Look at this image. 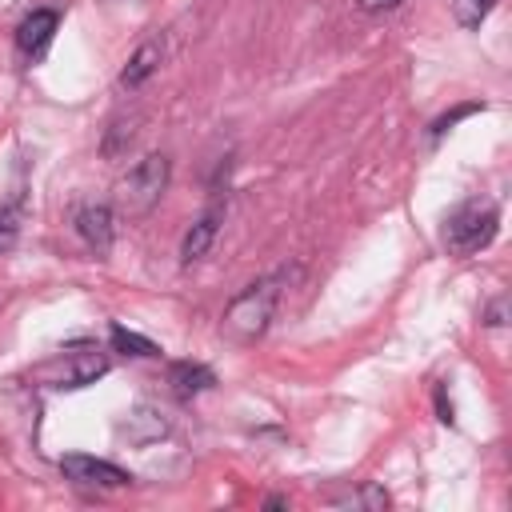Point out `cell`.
<instances>
[{
	"mask_svg": "<svg viewBox=\"0 0 512 512\" xmlns=\"http://www.w3.org/2000/svg\"><path fill=\"white\" fill-rule=\"evenodd\" d=\"M160 56H164V44H160V40H144V44L128 56V64L120 68V88H128V92L144 88V80L160 68Z\"/></svg>",
	"mask_w": 512,
	"mask_h": 512,
	"instance_id": "10",
	"label": "cell"
},
{
	"mask_svg": "<svg viewBox=\"0 0 512 512\" xmlns=\"http://www.w3.org/2000/svg\"><path fill=\"white\" fill-rule=\"evenodd\" d=\"M492 8H496V0H456L452 4V16H456L460 28H480Z\"/></svg>",
	"mask_w": 512,
	"mask_h": 512,
	"instance_id": "14",
	"label": "cell"
},
{
	"mask_svg": "<svg viewBox=\"0 0 512 512\" xmlns=\"http://www.w3.org/2000/svg\"><path fill=\"white\" fill-rule=\"evenodd\" d=\"M60 472H64L68 480H76V484H88V488H124V484H132V476H128L120 464L96 460V456H84V452L64 456V460H60Z\"/></svg>",
	"mask_w": 512,
	"mask_h": 512,
	"instance_id": "5",
	"label": "cell"
},
{
	"mask_svg": "<svg viewBox=\"0 0 512 512\" xmlns=\"http://www.w3.org/2000/svg\"><path fill=\"white\" fill-rule=\"evenodd\" d=\"M76 232L92 252H108L112 248V208L108 204H84L76 212Z\"/></svg>",
	"mask_w": 512,
	"mask_h": 512,
	"instance_id": "8",
	"label": "cell"
},
{
	"mask_svg": "<svg viewBox=\"0 0 512 512\" xmlns=\"http://www.w3.org/2000/svg\"><path fill=\"white\" fill-rule=\"evenodd\" d=\"M128 144H132V124L116 120V124L108 128V136H104V156H120Z\"/></svg>",
	"mask_w": 512,
	"mask_h": 512,
	"instance_id": "16",
	"label": "cell"
},
{
	"mask_svg": "<svg viewBox=\"0 0 512 512\" xmlns=\"http://www.w3.org/2000/svg\"><path fill=\"white\" fill-rule=\"evenodd\" d=\"M168 384L180 400H192L216 384V372L208 364H196V360H176V364H168Z\"/></svg>",
	"mask_w": 512,
	"mask_h": 512,
	"instance_id": "9",
	"label": "cell"
},
{
	"mask_svg": "<svg viewBox=\"0 0 512 512\" xmlns=\"http://www.w3.org/2000/svg\"><path fill=\"white\" fill-rule=\"evenodd\" d=\"M104 372H108V356L92 344H80V348H64V352L48 356L44 364H36L32 380L44 388H84V384L100 380Z\"/></svg>",
	"mask_w": 512,
	"mask_h": 512,
	"instance_id": "4",
	"label": "cell"
},
{
	"mask_svg": "<svg viewBox=\"0 0 512 512\" xmlns=\"http://www.w3.org/2000/svg\"><path fill=\"white\" fill-rule=\"evenodd\" d=\"M336 508H364V512H380V508H388V492L380 488V484H360L356 492H348V496H336L332 500Z\"/></svg>",
	"mask_w": 512,
	"mask_h": 512,
	"instance_id": "13",
	"label": "cell"
},
{
	"mask_svg": "<svg viewBox=\"0 0 512 512\" xmlns=\"http://www.w3.org/2000/svg\"><path fill=\"white\" fill-rule=\"evenodd\" d=\"M56 24H60V12H56V8H36V12H28V16L20 20V28H16V48H20L28 60L44 56V48H48L52 36H56Z\"/></svg>",
	"mask_w": 512,
	"mask_h": 512,
	"instance_id": "6",
	"label": "cell"
},
{
	"mask_svg": "<svg viewBox=\"0 0 512 512\" xmlns=\"http://www.w3.org/2000/svg\"><path fill=\"white\" fill-rule=\"evenodd\" d=\"M220 220H224V204H220V200L208 204V208L192 220V228H188L184 240H180V260H184V264H196V260L208 256V248H212V240H216V232H220Z\"/></svg>",
	"mask_w": 512,
	"mask_h": 512,
	"instance_id": "7",
	"label": "cell"
},
{
	"mask_svg": "<svg viewBox=\"0 0 512 512\" xmlns=\"http://www.w3.org/2000/svg\"><path fill=\"white\" fill-rule=\"evenodd\" d=\"M496 228H500V212L492 200H464L444 224V248L448 256H472L492 244Z\"/></svg>",
	"mask_w": 512,
	"mask_h": 512,
	"instance_id": "3",
	"label": "cell"
},
{
	"mask_svg": "<svg viewBox=\"0 0 512 512\" xmlns=\"http://www.w3.org/2000/svg\"><path fill=\"white\" fill-rule=\"evenodd\" d=\"M164 432H168V420H164L156 408H148V404L132 408V412H128V420H124V436H128L132 444H148V440H160Z\"/></svg>",
	"mask_w": 512,
	"mask_h": 512,
	"instance_id": "11",
	"label": "cell"
},
{
	"mask_svg": "<svg viewBox=\"0 0 512 512\" xmlns=\"http://www.w3.org/2000/svg\"><path fill=\"white\" fill-rule=\"evenodd\" d=\"M360 4V12H388V8H396L400 0H356Z\"/></svg>",
	"mask_w": 512,
	"mask_h": 512,
	"instance_id": "17",
	"label": "cell"
},
{
	"mask_svg": "<svg viewBox=\"0 0 512 512\" xmlns=\"http://www.w3.org/2000/svg\"><path fill=\"white\" fill-rule=\"evenodd\" d=\"M264 504H268V508H288V496H268Z\"/></svg>",
	"mask_w": 512,
	"mask_h": 512,
	"instance_id": "19",
	"label": "cell"
},
{
	"mask_svg": "<svg viewBox=\"0 0 512 512\" xmlns=\"http://www.w3.org/2000/svg\"><path fill=\"white\" fill-rule=\"evenodd\" d=\"M108 340H112V348H116V352H124V356H140V360L160 356V348H156L148 336H140V332L124 328V324H112V328H108Z\"/></svg>",
	"mask_w": 512,
	"mask_h": 512,
	"instance_id": "12",
	"label": "cell"
},
{
	"mask_svg": "<svg viewBox=\"0 0 512 512\" xmlns=\"http://www.w3.org/2000/svg\"><path fill=\"white\" fill-rule=\"evenodd\" d=\"M20 236V196L0 204V252H8Z\"/></svg>",
	"mask_w": 512,
	"mask_h": 512,
	"instance_id": "15",
	"label": "cell"
},
{
	"mask_svg": "<svg viewBox=\"0 0 512 512\" xmlns=\"http://www.w3.org/2000/svg\"><path fill=\"white\" fill-rule=\"evenodd\" d=\"M284 276H264L256 284H248L244 292H236L220 316V332L232 340V344H252L268 332L272 316H276V304H280V288Z\"/></svg>",
	"mask_w": 512,
	"mask_h": 512,
	"instance_id": "1",
	"label": "cell"
},
{
	"mask_svg": "<svg viewBox=\"0 0 512 512\" xmlns=\"http://www.w3.org/2000/svg\"><path fill=\"white\" fill-rule=\"evenodd\" d=\"M484 324H492V328H500V324H504V300H496V304L488 308V320H484Z\"/></svg>",
	"mask_w": 512,
	"mask_h": 512,
	"instance_id": "18",
	"label": "cell"
},
{
	"mask_svg": "<svg viewBox=\"0 0 512 512\" xmlns=\"http://www.w3.org/2000/svg\"><path fill=\"white\" fill-rule=\"evenodd\" d=\"M168 176H172V164H168L164 152H148L144 160H136L116 180V208H120V216H128V220L148 216L160 204V196L168 188Z\"/></svg>",
	"mask_w": 512,
	"mask_h": 512,
	"instance_id": "2",
	"label": "cell"
}]
</instances>
